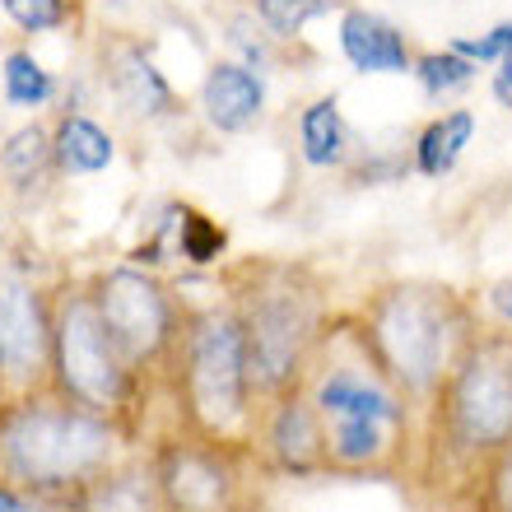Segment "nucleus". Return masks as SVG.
<instances>
[{
  "label": "nucleus",
  "instance_id": "nucleus-1",
  "mask_svg": "<svg viewBox=\"0 0 512 512\" xmlns=\"http://www.w3.org/2000/svg\"><path fill=\"white\" fill-rule=\"evenodd\" d=\"M512 443V331L480 326L419 424V452L429 485L461 499L475 471Z\"/></svg>",
  "mask_w": 512,
  "mask_h": 512
},
{
  "label": "nucleus",
  "instance_id": "nucleus-2",
  "mask_svg": "<svg viewBox=\"0 0 512 512\" xmlns=\"http://www.w3.org/2000/svg\"><path fill=\"white\" fill-rule=\"evenodd\" d=\"M354 336L364 345L382 378L401 391L424 415L433 391L443 387L461 350L480 331L475 308L452 289L433 280H387L359 303L350 317Z\"/></svg>",
  "mask_w": 512,
  "mask_h": 512
},
{
  "label": "nucleus",
  "instance_id": "nucleus-3",
  "mask_svg": "<svg viewBox=\"0 0 512 512\" xmlns=\"http://www.w3.org/2000/svg\"><path fill=\"white\" fill-rule=\"evenodd\" d=\"M126 452H135V443L117 419L94 415L47 387L0 401V485L33 499L61 503L80 494Z\"/></svg>",
  "mask_w": 512,
  "mask_h": 512
},
{
  "label": "nucleus",
  "instance_id": "nucleus-4",
  "mask_svg": "<svg viewBox=\"0 0 512 512\" xmlns=\"http://www.w3.org/2000/svg\"><path fill=\"white\" fill-rule=\"evenodd\" d=\"M163 382L173 391V429L252 452L261 401L252 387L243 317L229 294L187 308V326Z\"/></svg>",
  "mask_w": 512,
  "mask_h": 512
},
{
  "label": "nucleus",
  "instance_id": "nucleus-5",
  "mask_svg": "<svg viewBox=\"0 0 512 512\" xmlns=\"http://www.w3.org/2000/svg\"><path fill=\"white\" fill-rule=\"evenodd\" d=\"M229 303L243 317L256 401L303 387L312 359L336 326L322 280L294 261H252L229 275Z\"/></svg>",
  "mask_w": 512,
  "mask_h": 512
},
{
  "label": "nucleus",
  "instance_id": "nucleus-6",
  "mask_svg": "<svg viewBox=\"0 0 512 512\" xmlns=\"http://www.w3.org/2000/svg\"><path fill=\"white\" fill-rule=\"evenodd\" d=\"M47 391L117 419L131 433L135 447H145V410L154 396V382L131 368L112 331L94 308V294L84 280L52 284V368Z\"/></svg>",
  "mask_w": 512,
  "mask_h": 512
},
{
  "label": "nucleus",
  "instance_id": "nucleus-7",
  "mask_svg": "<svg viewBox=\"0 0 512 512\" xmlns=\"http://www.w3.org/2000/svg\"><path fill=\"white\" fill-rule=\"evenodd\" d=\"M84 284H89L94 308L117 340V350L131 359L140 378L159 387L177 354L182 326H187V303L177 294V284H168L159 270H140L131 261L98 266L94 275H84Z\"/></svg>",
  "mask_w": 512,
  "mask_h": 512
},
{
  "label": "nucleus",
  "instance_id": "nucleus-8",
  "mask_svg": "<svg viewBox=\"0 0 512 512\" xmlns=\"http://www.w3.org/2000/svg\"><path fill=\"white\" fill-rule=\"evenodd\" d=\"M163 512H252L256 457L247 447L210 443L196 433H163L145 447Z\"/></svg>",
  "mask_w": 512,
  "mask_h": 512
},
{
  "label": "nucleus",
  "instance_id": "nucleus-9",
  "mask_svg": "<svg viewBox=\"0 0 512 512\" xmlns=\"http://www.w3.org/2000/svg\"><path fill=\"white\" fill-rule=\"evenodd\" d=\"M94 84L108 94L112 112L131 126H149V131L154 126H177L191 112L182 103V94L173 89V80H168V70L131 33H108L98 42Z\"/></svg>",
  "mask_w": 512,
  "mask_h": 512
},
{
  "label": "nucleus",
  "instance_id": "nucleus-10",
  "mask_svg": "<svg viewBox=\"0 0 512 512\" xmlns=\"http://www.w3.org/2000/svg\"><path fill=\"white\" fill-rule=\"evenodd\" d=\"M52 368V289L24 270L0 275V382L10 396L47 387Z\"/></svg>",
  "mask_w": 512,
  "mask_h": 512
},
{
  "label": "nucleus",
  "instance_id": "nucleus-11",
  "mask_svg": "<svg viewBox=\"0 0 512 512\" xmlns=\"http://www.w3.org/2000/svg\"><path fill=\"white\" fill-rule=\"evenodd\" d=\"M252 457L256 471L275 480H326V429L303 387L261 401Z\"/></svg>",
  "mask_w": 512,
  "mask_h": 512
},
{
  "label": "nucleus",
  "instance_id": "nucleus-12",
  "mask_svg": "<svg viewBox=\"0 0 512 512\" xmlns=\"http://www.w3.org/2000/svg\"><path fill=\"white\" fill-rule=\"evenodd\" d=\"M191 112L201 117L210 135H224V140L252 135L270 112V80L261 70L233 61V56H219L205 66Z\"/></svg>",
  "mask_w": 512,
  "mask_h": 512
},
{
  "label": "nucleus",
  "instance_id": "nucleus-13",
  "mask_svg": "<svg viewBox=\"0 0 512 512\" xmlns=\"http://www.w3.org/2000/svg\"><path fill=\"white\" fill-rule=\"evenodd\" d=\"M336 47L354 75H410L415 70V42L405 38L401 24L364 5H340Z\"/></svg>",
  "mask_w": 512,
  "mask_h": 512
},
{
  "label": "nucleus",
  "instance_id": "nucleus-14",
  "mask_svg": "<svg viewBox=\"0 0 512 512\" xmlns=\"http://www.w3.org/2000/svg\"><path fill=\"white\" fill-rule=\"evenodd\" d=\"M56 512H163L159 485H154V471H149L145 447L126 452L122 461H112L103 475H94L80 494L52 503Z\"/></svg>",
  "mask_w": 512,
  "mask_h": 512
},
{
  "label": "nucleus",
  "instance_id": "nucleus-15",
  "mask_svg": "<svg viewBox=\"0 0 512 512\" xmlns=\"http://www.w3.org/2000/svg\"><path fill=\"white\" fill-rule=\"evenodd\" d=\"M294 154L303 168H312V173H345L354 163L359 140H354V126L345 122V108H340L336 94H317L298 108Z\"/></svg>",
  "mask_w": 512,
  "mask_h": 512
},
{
  "label": "nucleus",
  "instance_id": "nucleus-16",
  "mask_svg": "<svg viewBox=\"0 0 512 512\" xmlns=\"http://www.w3.org/2000/svg\"><path fill=\"white\" fill-rule=\"evenodd\" d=\"M52 154H56V173L66 182H84V177L108 173L122 149H117L112 126H103L94 112H56Z\"/></svg>",
  "mask_w": 512,
  "mask_h": 512
},
{
  "label": "nucleus",
  "instance_id": "nucleus-17",
  "mask_svg": "<svg viewBox=\"0 0 512 512\" xmlns=\"http://www.w3.org/2000/svg\"><path fill=\"white\" fill-rule=\"evenodd\" d=\"M475 131H480L475 108H443L438 117H429L410 140V173L424 182L452 177L466 159V149L475 145Z\"/></svg>",
  "mask_w": 512,
  "mask_h": 512
},
{
  "label": "nucleus",
  "instance_id": "nucleus-18",
  "mask_svg": "<svg viewBox=\"0 0 512 512\" xmlns=\"http://www.w3.org/2000/svg\"><path fill=\"white\" fill-rule=\"evenodd\" d=\"M56 173V154H52V122L42 117H28L24 126L0 135V182L19 196L28 191H42Z\"/></svg>",
  "mask_w": 512,
  "mask_h": 512
},
{
  "label": "nucleus",
  "instance_id": "nucleus-19",
  "mask_svg": "<svg viewBox=\"0 0 512 512\" xmlns=\"http://www.w3.org/2000/svg\"><path fill=\"white\" fill-rule=\"evenodd\" d=\"M0 103L24 117H42L52 103H61V75L47 70L33 47H10L0 56Z\"/></svg>",
  "mask_w": 512,
  "mask_h": 512
},
{
  "label": "nucleus",
  "instance_id": "nucleus-20",
  "mask_svg": "<svg viewBox=\"0 0 512 512\" xmlns=\"http://www.w3.org/2000/svg\"><path fill=\"white\" fill-rule=\"evenodd\" d=\"M224 261H229V229L210 210L187 201L182 205V219H177V233H173V266L191 270V275H210Z\"/></svg>",
  "mask_w": 512,
  "mask_h": 512
},
{
  "label": "nucleus",
  "instance_id": "nucleus-21",
  "mask_svg": "<svg viewBox=\"0 0 512 512\" xmlns=\"http://www.w3.org/2000/svg\"><path fill=\"white\" fill-rule=\"evenodd\" d=\"M410 80L419 84V94L429 98V103H447V98H461L475 80H480V66H471V61L457 56L452 47H433V52L415 56Z\"/></svg>",
  "mask_w": 512,
  "mask_h": 512
},
{
  "label": "nucleus",
  "instance_id": "nucleus-22",
  "mask_svg": "<svg viewBox=\"0 0 512 512\" xmlns=\"http://www.w3.org/2000/svg\"><path fill=\"white\" fill-rule=\"evenodd\" d=\"M224 47H229L233 61H243V66L270 75V70L280 66V47H284V42L270 38L266 28H261V19L252 14V5H247V10H238V14H229V19H224Z\"/></svg>",
  "mask_w": 512,
  "mask_h": 512
},
{
  "label": "nucleus",
  "instance_id": "nucleus-23",
  "mask_svg": "<svg viewBox=\"0 0 512 512\" xmlns=\"http://www.w3.org/2000/svg\"><path fill=\"white\" fill-rule=\"evenodd\" d=\"M331 10H336V0H252V14L275 42H298Z\"/></svg>",
  "mask_w": 512,
  "mask_h": 512
},
{
  "label": "nucleus",
  "instance_id": "nucleus-24",
  "mask_svg": "<svg viewBox=\"0 0 512 512\" xmlns=\"http://www.w3.org/2000/svg\"><path fill=\"white\" fill-rule=\"evenodd\" d=\"M461 499L471 503V512H512V443L475 471Z\"/></svg>",
  "mask_w": 512,
  "mask_h": 512
},
{
  "label": "nucleus",
  "instance_id": "nucleus-25",
  "mask_svg": "<svg viewBox=\"0 0 512 512\" xmlns=\"http://www.w3.org/2000/svg\"><path fill=\"white\" fill-rule=\"evenodd\" d=\"M0 14H5L19 33L42 38V33H61V28L75 24L80 5H75V0H0Z\"/></svg>",
  "mask_w": 512,
  "mask_h": 512
},
{
  "label": "nucleus",
  "instance_id": "nucleus-26",
  "mask_svg": "<svg viewBox=\"0 0 512 512\" xmlns=\"http://www.w3.org/2000/svg\"><path fill=\"white\" fill-rule=\"evenodd\" d=\"M410 173V149H364L354 154V163L345 168L354 187H391V182H405Z\"/></svg>",
  "mask_w": 512,
  "mask_h": 512
},
{
  "label": "nucleus",
  "instance_id": "nucleus-27",
  "mask_svg": "<svg viewBox=\"0 0 512 512\" xmlns=\"http://www.w3.org/2000/svg\"><path fill=\"white\" fill-rule=\"evenodd\" d=\"M443 47H452L457 56H466L471 66L494 70L499 61H508V56H512V19L485 28V33H471V38H447Z\"/></svg>",
  "mask_w": 512,
  "mask_h": 512
},
{
  "label": "nucleus",
  "instance_id": "nucleus-28",
  "mask_svg": "<svg viewBox=\"0 0 512 512\" xmlns=\"http://www.w3.org/2000/svg\"><path fill=\"white\" fill-rule=\"evenodd\" d=\"M485 308L494 312V322H499L503 331H512V275H503V280H494V284H489Z\"/></svg>",
  "mask_w": 512,
  "mask_h": 512
},
{
  "label": "nucleus",
  "instance_id": "nucleus-29",
  "mask_svg": "<svg viewBox=\"0 0 512 512\" xmlns=\"http://www.w3.org/2000/svg\"><path fill=\"white\" fill-rule=\"evenodd\" d=\"M0 512H56V508L47 499H33V494H24V489L0 485Z\"/></svg>",
  "mask_w": 512,
  "mask_h": 512
},
{
  "label": "nucleus",
  "instance_id": "nucleus-30",
  "mask_svg": "<svg viewBox=\"0 0 512 512\" xmlns=\"http://www.w3.org/2000/svg\"><path fill=\"white\" fill-rule=\"evenodd\" d=\"M489 94H494V103H499L503 112H512V56L489 70Z\"/></svg>",
  "mask_w": 512,
  "mask_h": 512
},
{
  "label": "nucleus",
  "instance_id": "nucleus-31",
  "mask_svg": "<svg viewBox=\"0 0 512 512\" xmlns=\"http://www.w3.org/2000/svg\"><path fill=\"white\" fill-rule=\"evenodd\" d=\"M103 5H108V10H126V5H131V0H103Z\"/></svg>",
  "mask_w": 512,
  "mask_h": 512
},
{
  "label": "nucleus",
  "instance_id": "nucleus-32",
  "mask_svg": "<svg viewBox=\"0 0 512 512\" xmlns=\"http://www.w3.org/2000/svg\"><path fill=\"white\" fill-rule=\"evenodd\" d=\"M5 396H10V391H5V382H0V401H5Z\"/></svg>",
  "mask_w": 512,
  "mask_h": 512
},
{
  "label": "nucleus",
  "instance_id": "nucleus-33",
  "mask_svg": "<svg viewBox=\"0 0 512 512\" xmlns=\"http://www.w3.org/2000/svg\"><path fill=\"white\" fill-rule=\"evenodd\" d=\"M252 512H261V508H252Z\"/></svg>",
  "mask_w": 512,
  "mask_h": 512
}]
</instances>
